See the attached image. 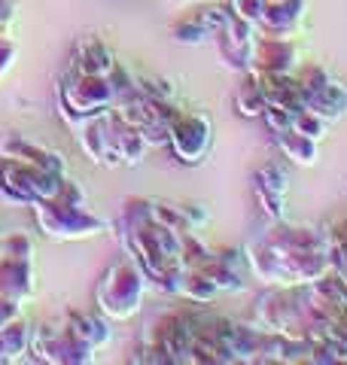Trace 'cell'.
<instances>
[{"label":"cell","instance_id":"1","mask_svg":"<svg viewBox=\"0 0 347 365\" xmlns=\"http://www.w3.org/2000/svg\"><path fill=\"white\" fill-rule=\"evenodd\" d=\"M141 295H144V274L137 271L134 262H119L104 277L98 289V302L104 314H110L113 319H125L141 307Z\"/></svg>","mask_w":347,"mask_h":365},{"label":"cell","instance_id":"2","mask_svg":"<svg viewBox=\"0 0 347 365\" xmlns=\"http://www.w3.org/2000/svg\"><path fill=\"white\" fill-rule=\"evenodd\" d=\"M168 143L174 146L180 162L195 165L211 150V122L195 113H174L168 122Z\"/></svg>","mask_w":347,"mask_h":365},{"label":"cell","instance_id":"3","mask_svg":"<svg viewBox=\"0 0 347 365\" xmlns=\"http://www.w3.org/2000/svg\"><path fill=\"white\" fill-rule=\"evenodd\" d=\"M71 67H74L76 73L110 76V71L116 67V61H113V55L104 49V43H101V40L86 37V40H79V43H76V55H74Z\"/></svg>","mask_w":347,"mask_h":365},{"label":"cell","instance_id":"4","mask_svg":"<svg viewBox=\"0 0 347 365\" xmlns=\"http://www.w3.org/2000/svg\"><path fill=\"white\" fill-rule=\"evenodd\" d=\"M274 137H277V146L283 150V155L293 158L296 165H314L317 162V140L298 134L296 128H286V131L274 134Z\"/></svg>","mask_w":347,"mask_h":365},{"label":"cell","instance_id":"5","mask_svg":"<svg viewBox=\"0 0 347 365\" xmlns=\"http://www.w3.org/2000/svg\"><path fill=\"white\" fill-rule=\"evenodd\" d=\"M235 104H238V110L244 113V116H250V119L259 116V119H262V113H265V107H268V101H265L262 88H259V83H256V76H250L247 83L238 88Z\"/></svg>","mask_w":347,"mask_h":365},{"label":"cell","instance_id":"6","mask_svg":"<svg viewBox=\"0 0 347 365\" xmlns=\"http://www.w3.org/2000/svg\"><path fill=\"white\" fill-rule=\"evenodd\" d=\"M174 37H177L180 43H201V40H207V37H211V34H207L204 21H201L198 16H192V19L180 21V25L174 28Z\"/></svg>","mask_w":347,"mask_h":365},{"label":"cell","instance_id":"7","mask_svg":"<svg viewBox=\"0 0 347 365\" xmlns=\"http://www.w3.org/2000/svg\"><path fill=\"white\" fill-rule=\"evenodd\" d=\"M262 6L265 0H231V16H238L241 21H250V25H256L259 16H262Z\"/></svg>","mask_w":347,"mask_h":365}]
</instances>
